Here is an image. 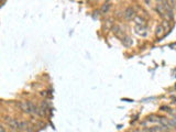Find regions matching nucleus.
Listing matches in <instances>:
<instances>
[{"instance_id":"1","label":"nucleus","mask_w":176,"mask_h":132,"mask_svg":"<svg viewBox=\"0 0 176 132\" xmlns=\"http://www.w3.org/2000/svg\"><path fill=\"white\" fill-rule=\"evenodd\" d=\"M8 126L10 128L11 131H16L18 130V127H19V121L16 119H10L8 121Z\"/></svg>"},{"instance_id":"2","label":"nucleus","mask_w":176,"mask_h":132,"mask_svg":"<svg viewBox=\"0 0 176 132\" xmlns=\"http://www.w3.org/2000/svg\"><path fill=\"white\" fill-rule=\"evenodd\" d=\"M19 107L23 112L31 113V111H30V107H29V102H28V101H21V102H19Z\"/></svg>"},{"instance_id":"3","label":"nucleus","mask_w":176,"mask_h":132,"mask_svg":"<svg viewBox=\"0 0 176 132\" xmlns=\"http://www.w3.org/2000/svg\"><path fill=\"white\" fill-rule=\"evenodd\" d=\"M125 18L126 19H131L133 18V16H134V10L132 9V8H127L126 10H125Z\"/></svg>"},{"instance_id":"4","label":"nucleus","mask_w":176,"mask_h":132,"mask_svg":"<svg viewBox=\"0 0 176 132\" xmlns=\"http://www.w3.org/2000/svg\"><path fill=\"white\" fill-rule=\"evenodd\" d=\"M26 129H28V122H26L25 120H23V121L19 122L18 130H20V131H24V130H26Z\"/></svg>"},{"instance_id":"5","label":"nucleus","mask_w":176,"mask_h":132,"mask_svg":"<svg viewBox=\"0 0 176 132\" xmlns=\"http://www.w3.org/2000/svg\"><path fill=\"white\" fill-rule=\"evenodd\" d=\"M109 8H110V5H109V3H106V5H104V7L101 8V11H102V12H107L108 10H109Z\"/></svg>"},{"instance_id":"6","label":"nucleus","mask_w":176,"mask_h":132,"mask_svg":"<svg viewBox=\"0 0 176 132\" xmlns=\"http://www.w3.org/2000/svg\"><path fill=\"white\" fill-rule=\"evenodd\" d=\"M162 33H163V26L162 25H158L156 29V34L157 35H161Z\"/></svg>"},{"instance_id":"7","label":"nucleus","mask_w":176,"mask_h":132,"mask_svg":"<svg viewBox=\"0 0 176 132\" xmlns=\"http://www.w3.org/2000/svg\"><path fill=\"white\" fill-rule=\"evenodd\" d=\"M0 132H7L6 128H5L3 126H0Z\"/></svg>"}]
</instances>
